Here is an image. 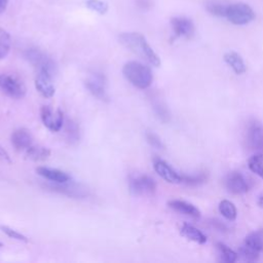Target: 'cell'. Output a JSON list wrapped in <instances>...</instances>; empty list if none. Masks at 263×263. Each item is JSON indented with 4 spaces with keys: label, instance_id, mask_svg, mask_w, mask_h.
Listing matches in <instances>:
<instances>
[{
    "label": "cell",
    "instance_id": "obj_1",
    "mask_svg": "<svg viewBox=\"0 0 263 263\" xmlns=\"http://www.w3.org/2000/svg\"><path fill=\"white\" fill-rule=\"evenodd\" d=\"M120 43L132 52L145 60L154 67L160 66V59L147 42L145 36L139 32H125L119 35Z\"/></svg>",
    "mask_w": 263,
    "mask_h": 263
},
{
    "label": "cell",
    "instance_id": "obj_2",
    "mask_svg": "<svg viewBox=\"0 0 263 263\" xmlns=\"http://www.w3.org/2000/svg\"><path fill=\"white\" fill-rule=\"evenodd\" d=\"M122 73L130 84L140 89L149 87L153 81L151 69L140 62H127L122 68Z\"/></svg>",
    "mask_w": 263,
    "mask_h": 263
},
{
    "label": "cell",
    "instance_id": "obj_3",
    "mask_svg": "<svg viewBox=\"0 0 263 263\" xmlns=\"http://www.w3.org/2000/svg\"><path fill=\"white\" fill-rule=\"evenodd\" d=\"M24 55L27 61L38 70V72H45L51 76L54 75L57 71L55 63L47 53L41 49L36 47L28 48L25 50Z\"/></svg>",
    "mask_w": 263,
    "mask_h": 263
},
{
    "label": "cell",
    "instance_id": "obj_4",
    "mask_svg": "<svg viewBox=\"0 0 263 263\" xmlns=\"http://www.w3.org/2000/svg\"><path fill=\"white\" fill-rule=\"evenodd\" d=\"M225 17L233 25H247L255 18L253 8L245 2L230 3L227 6Z\"/></svg>",
    "mask_w": 263,
    "mask_h": 263
},
{
    "label": "cell",
    "instance_id": "obj_5",
    "mask_svg": "<svg viewBox=\"0 0 263 263\" xmlns=\"http://www.w3.org/2000/svg\"><path fill=\"white\" fill-rule=\"evenodd\" d=\"M85 86L88 91L99 100L105 101L108 99L107 79L101 72H92L85 79Z\"/></svg>",
    "mask_w": 263,
    "mask_h": 263
},
{
    "label": "cell",
    "instance_id": "obj_6",
    "mask_svg": "<svg viewBox=\"0 0 263 263\" xmlns=\"http://www.w3.org/2000/svg\"><path fill=\"white\" fill-rule=\"evenodd\" d=\"M0 88L13 99H22L26 95L25 84L18 78L8 74L0 75Z\"/></svg>",
    "mask_w": 263,
    "mask_h": 263
},
{
    "label": "cell",
    "instance_id": "obj_7",
    "mask_svg": "<svg viewBox=\"0 0 263 263\" xmlns=\"http://www.w3.org/2000/svg\"><path fill=\"white\" fill-rule=\"evenodd\" d=\"M43 124L51 132H59L64 125V113L58 109L53 111L49 106H43L40 111Z\"/></svg>",
    "mask_w": 263,
    "mask_h": 263
},
{
    "label": "cell",
    "instance_id": "obj_8",
    "mask_svg": "<svg viewBox=\"0 0 263 263\" xmlns=\"http://www.w3.org/2000/svg\"><path fill=\"white\" fill-rule=\"evenodd\" d=\"M130 191L136 195H150L156 190V183L147 175L136 176L129 181Z\"/></svg>",
    "mask_w": 263,
    "mask_h": 263
},
{
    "label": "cell",
    "instance_id": "obj_9",
    "mask_svg": "<svg viewBox=\"0 0 263 263\" xmlns=\"http://www.w3.org/2000/svg\"><path fill=\"white\" fill-rule=\"evenodd\" d=\"M171 27L174 32V38H191L194 35L195 27L193 22L185 16H174L171 18Z\"/></svg>",
    "mask_w": 263,
    "mask_h": 263
},
{
    "label": "cell",
    "instance_id": "obj_10",
    "mask_svg": "<svg viewBox=\"0 0 263 263\" xmlns=\"http://www.w3.org/2000/svg\"><path fill=\"white\" fill-rule=\"evenodd\" d=\"M154 171L164 181L172 184L182 183V176L179 175L167 162L161 159H155L153 162Z\"/></svg>",
    "mask_w": 263,
    "mask_h": 263
},
{
    "label": "cell",
    "instance_id": "obj_11",
    "mask_svg": "<svg viewBox=\"0 0 263 263\" xmlns=\"http://www.w3.org/2000/svg\"><path fill=\"white\" fill-rule=\"evenodd\" d=\"M226 189L233 194H243L248 192L249 186L239 172H231L225 179Z\"/></svg>",
    "mask_w": 263,
    "mask_h": 263
},
{
    "label": "cell",
    "instance_id": "obj_12",
    "mask_svg": "<svg viewBox=\"0 0 263 263\" xmlns=\"http://www.w3.org/2000/svg\"><path fill=\"white\" fill-rule=\"evenodd\" d=\"M36 89L45 98H51L55 88L52 83V76L45 72H38L35 78Z\"/></svg>",
    "mask_w": 263,
    "mask_h": 263
},
{
    "label": "cell",
    "instance_id": "obj_13",
    "mask_svg": "<svg viewBox=\"0 0 263 263\" xmlns=\"http://www.w3.org/2000/svg\"><path fill=\"white\" fill-rule=\"evenodd\" d=\"M248 143L255 150L263 149V126L256 120H253L249 125Z\"/></svg>",
    "mask_w": 263,
    "mask_h": 263
},
{
    "label": "cell",
    "instance_id": "obj_14",
    "mask_svg": "<svg viewBox=\"0 0 263 263\" xmlns=\"http://www.w3.org/2000/svg\"><path fill=\"white\" fill-rule=\"evenodd\" d=\"M36 172L39 176L43 177L46 180H49L55 184H64L70 182L71 177L58 168H52V167H47V166H39L36 168Z\"/></svg>",
    "mask_w": 263,
    "mask_h": 263
},
{
    "label": "cell",
    "instance_id": "obj_15",
    "mask_svg": "<svg viewBox=\"0 0 263 263\" xmlns=\"http://www.w3.org/2000/svg\"><path fill=\"white\" fill-rule=\"evenodd\" d=\"M11 143L17 150H27L33 145V136L27 128H17L11 135Z\"/></svg>",
    "mask_w": 263,
    "mask_h": 263
},
{
    "label": "cell",
    "instance_id": "obj_16",
    "mask_svg": "<svg viewBox=\"0 0 263 263\" xmlns=\"http://www.w3.org/2000/svg\"><path fill=\"white\" fill-rule=\"evenodd\" d=\"M167 204L174 211L184 214L186 216H189L193 219H198L200 217V211L195 205H193L192 203L187 202L185 200L173 199V200H170L167 202Z\"/></svg>",
    "mask_w": 263,
    "mask_h": 263
},
{
    "label": "cell",
    "instance_id": "obj_17",
    "mask_svg": "<svg viewBox=\"0 0 263 263\" xmlns=\"http://www.w3.org/2000/svg\"><path fill=\"white\" fill-rule=\"evenodd\" d=\"M224 61L237 75L243 74L247 70V67L242 58L236 51H233V50L227 51L224 54Z\"/></svg>",
    "mask_w": 263,
    "mask_h": 263
},
{
    "label": "cell",
    "instance_id": "obj_18",
    "mask_svg": "<svg viewBox=\"0 0 263 263\" xmlns=\"http://www.w3.org/2000/svg\"><path fill=\"white\" fill-rule=\"evenodd\" d=\"M180 233L187 239L192 240L197 243H200V245H202L206 241V236L199 229H197L196 227H194L193 225L188 224V223H184L181 226Z\"/></svg>",
    "mask_w": 263,
    "mask_h": 263
},
{
    "label": "cell",
    "instance_id": "obj_19",
    "mask_svg": "<svg viewBox=\"0 0 263 263\" xmlns=\"http://www.w3.org/2000/svg\"><path fill=\"white\" fill-rule=\"evenodd\" d=\"M26 155L32 160L41 161L48 158L50 155V150L41 145H32L26 150Z\"/></svg>",
    "mask_w": 263,
    "mask_h": 263
},
{
    "label": "cell",
    "instance_id": "obj_20",
    "mask_svg": "<svg viewBox=\"0 0 263 263\" xmlns=\"http://www.w3.org/2000/svg\"><path fill=\"white\" fill-rule=\"evenodd\" d=\"M204 6L210 14L218 17H225L228 4L221 0H208Z\"/></svg>",
    "mask_w": 263,
    "mask_h": 263
},
{
    "label": "cell",
    "instance_id": "obj_21",
    "mask_svg": "<svg viewBox=\"0 0 263 263\" xmlns=\"http://www.w3.org/2000/svg\"><path fill=\"white\" fill-rule=\"evenodd\" d=\"M219 212L222 214V216L225 219H227L229 221L235 220L236 216H237V210H236L235 205L233 204V202H231L228 199H223L220 201Z\"/></svg>",
    "mask_w": 263,
    "mask_h": 263
},
{
    "label": "cell",
    "instance_id": "obj_22",
    "mask_svg": "<svg viewBox=\"0 0 263 263\" xmlns=\"http://www.w3.org/2000/svg\"><path fill=\"white\" fill-rule=\"evenodd\" d=\"M249 168L257 176L263 179V154L256 153L252 155L248 160Z\"/></svg>",
    "mask_w": 263,
    "mask_h": 263
},
{
    "label": "cell",
    "instance_id": "obj_23",
    "mask_svg": "<svg viewBox=\"0 0 263 263\" xmlns=\"http://www.w3.org/2000/svg\"><path fill=\"white\" fill-rule=\"evenodd\" d=\"M217 249L219 251L221 260L227 263H233L237 260L238 254L235 253L232 249H230L228 246H226L223 242H218L217 243Z\"/></svg>",
    "mask_w": 263,
    "mask_h": 263
},
{
    "label": "cell",
    "instance_id": "obj_24",
    "mask_svg": "<svg viewBox=\"0 0 263 263\" xmlns=\"http://www.w3.org/2000/svg\"><path fill=\"white\" fill-rule=\"evenodd\" d=\"M259 254H260V252L258 250H256L255 248L247 245L246 242H243L242 246L238 250V255L245 261H250V262L255 261V260L258 259Z\"/></svg>",
    "mask_w": 263,
    "mask_h": 263
},
{
    "label": "cell",
    "instance_id": "obj_25",
    "mask_svg": "<svg viewBox=\"0 0 263 263\" xmlns=\"http://www.w3.org/2000/svg\"><path fill=\"white\" fill-rule=\"evenodd\" d=\"M10 46H11L10 35L8 34L7 31L0 28V60L4 59L8 54L10 50Z\"/></svg>",
    "mask_w": 263,
    "mask_h": 263
},
{
    "label": "cell",
    "instance_id": "obj_26",
    "mask_svg": "<svg viewBox=\"0 0 263 263\" xmlns=\"http://www.w3.org/2000/svg\"><path fill=\"white\" fill-rule=\"evenodd\" d=\"M66 123L67 124L65 126V134L67 137V140L70 143L77 142L79 139V128L77 124L72 120H68Z\"/></svg>",
    "mask_w": 263,
    "mask_h": 263
},
{
    "label": "cell",
    "instance_id": "obj_27",
    "mask_svg": "<svg viewBox=\"0 0 263 263\" xmlns=\"http://www.w3.org/2000/svg\"><path fill=\"white\" fill-rule=\"evenodd\" d=\"M85 5L90 10L96 11L100 14H104L108 10V4L104 1H101V0H87L85 2Z\"/></svg>",
    "mask_w": 263,
    "mask_h": 263
},
{
    "label": "cell",
    "instance_id": "obj_28",
    "mask_svg": "<svg viewBox=\"0 0 263 263\" xmlns=\"http://www.w3.org/2000/svg\"><path fill=\"white\" fill-rule=\"evenodd\" d=\"M206 174L200 173L195 176H182V182L187 185H198L206 180Z\"/></svg>",
    "mask_w": 263,
    "mask_h": 263
},
{
    "label": "cell",
    "instance_id": "obj_29",
    "mask_svg": "<svg viewBox=\"0 0 263 263\" xmlns=\"http://www.w3.org/2000/svg\"><path fill=\"white\" fill-rule=\"evenodd\" d=\"M1 230L10 238H13V239H16L20 241H24V242H28V240H29L26 235H24L23 233L14 230L8 226H1Z\"/></svg>",
    "mask_w": 263,
    "mask_h": 263
},
{
    "label": "cell",
    "instance_id": "obj_30",
    "mask_svg": "<svg viewBox=\"0 0 263 263\" xmlns=\"http://www.w3.org/2000/svg\"><path fill=\"white\" fill-rule=\"evenodd\" d=\"M146 139H147V142L154 148L156 149H162L163 148V144L160 140V138L155 135L154 133H151V132H148L146 134Z\"/></svg>",
    "mask_w": 263,
    "mask_h": 263
},
{
    "label": "cell",
    "instance_id": "obj_31",
    "mask_svg": "<svg viewBox=\"0 0 263 263\" xmlns=\"http://www.w3.org/2000/svg\"><path fill=\"white\" fill-rule=\"evenodd\" d=\"M256 234H257L260 247H261V251H263V229H261L259 231H256Z\"/></svg>",
    "mask_w": 263,
    "mask_h": 263
},
{
    "label": "cell",
    "instance_id": "obj_32",
    "mask_svg": "<svg viewBox=\"0 0 263 263\" xmlns=\"http://www.w3.org/2000/svg\"><path fill=\"white\" fill-rule=\"evenodd\" d=\"M0 159H1V160L9 161V156H8L7 152H6L2 147H0Z\"/></svg>",
    "mask_w": 263,
    "mask_h": 263
},
{
    "label": "cell",
    "instance_id": "obj_33",
    "mask_svg": "<svg viewBox=\"0 0 263 263\" xmlns=\"http://www.w3.org/2000/svg\"><path fill=\"white\" fill-rule=\"evenodd\" d=\"M7 4H8V0H0V14L4 12V10L7 7Z\"/></svg>",
    "mask_w": 263,
    "mask_h": 263
},
{
    "label": "cell",
    "instance_id": "obj_34",
    "mask_svg": "<svg viewBox=\"0 0 263 263\" xmlns=\"http://www.w3.org/2000/svg\"><path fill=\"white\" fill-rule=\"evenodd\" d=\"M258 205H259L260 208H263V193H261L260 196H259V198H258Z\"/></svg>",
    "mask_w": 263,
    "mask_h": 263
},
{
    "label": "cell",
    "instance_id": "obj_35",
    "mask_svg": "<svg viewBox=\"0 0 263 263\" xmlns=\"http://www.w3.org/2000/svg\"><path fill=\"white\" fill-rule=\"evenodd\" d=\"M1 247H3V243L0 241V248H1Z\"/></svg>",
    "mask_w": 263,
    "mask_h": 263
}]
</instances>
